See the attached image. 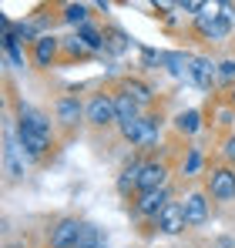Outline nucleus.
I'll list each match as a JSON object with an SVG mask.
<instances>
[{
    "mask_svg": "<svg viewBox=\"0 0 235 248\" xmlns=\"http://www.w3.org/2000/svg\"><path fill=\"white\" fill-rule=\"evenodd\" d=\"M192 31H195L201 41H208V44H222V41L232 37V24L222 17L218 3H215V7H205V10L198 14L195 20H192Z\"/></svg>",
    "mask_w": 235,
    "mask_h": 248,
    "instance_id": "1",
    "label": "nucleus"
},
{
    "mask_svg": "<svg viewBox=\"0 0 235 248\" xmlns=\"http://www.w3.org/2000/svg\"><path fill=\"white\" fill-rule=\"evenodd\" d=\"M205 191H208V198L212 202H218V205H229L235 202V168L232 165H212L205 171Z\"/></svg>",
    "mask_w": 235,
    "mask_h": 248,
    "instance_id": "2",
    "label": "nucleus"
},
{
    "mask_svg": "<svg viewBox=\"0 0 235 248\" xmlns=\"http://www.w3.org/2000/svg\"><path fill=\"white\" fill-rule=\"evenodd\" d=\"M84 121L91 127H111L118 124V111H115V94L108 91H98L84 101Z\"/></svg>",
    "mask_w": 235,
    "mask_h": 248,
    "instance_id": "3",
    "label": "nucleus"
},
{
    "mask_svg": "<svg viewBox=\"0 0 235 248\" xmlns=\"http://www.w3.org/2000/svg\"><path fill=\"white\" fill-rule=\"evenodd\" d=\"M118 131H121V138H124V141H128L131 148H151V144H158L161 118H158V114H145L141 121H134V124H121Z\"/></svg>",
    "mask_w": 235,
    "mask_h": 248,
    "instance_id": "4",
    "label": "nucleus"
},
{
    "mask_svg": "<svg viewBox=\"0 0 235 248\" xmlns=\"http://www.w3.org/2000/svg\"><path fill=\"white\" fill-rule=\"evenodd\" d=\"M168 202H171V188L141 191V195H134V198H131V211H134V218H141V221H151V225H155L158 215L168 208Z\"/></svg>",
    "mask_w": 235,
    "mask_h": 248,
    "instance_id": "5",
    "label": "nucleus"
},
{
    "mask_svg": "<svg viewBox=\"0 0 235 248\" xmlns=\"http://www.w3.org/2000/svg\"><path fill=\"white\" fill-rule=\"evenodd\" d=\"M14 131H17V144H20V151H24L31 161H44V158H47V151L54 148V141H50V138H44L40 131L27 127V124H17Z\"/></svg>",
    "mask_w": 235,
    "mask_h": 248,
    "instance_id": "6",
    "label": "nucleus"
},
{
    "mask_svg": "<svg viewBox=\"0 0 235 248\" xmlns=\"http://www.w3.org/2000/svg\"><path fill=\"white\" fill-rule=\"evenodd\" d=\"M61 57H64V41L54 37V34H40L37 41H34V47H31V61L37 64L40 71L54 67Z\"/></svg>",
    "mask_w": 235,
    "mask_h": 248,
    "instance_id": "7",
    "label": "nucleus"
},
{
    "mask_svg": "<svg viewBox=\"0 0 235 248\" xmlns=\"http://www.w3.org/2000/svg\"><path fill=\"white\" fill-rule=\"evenodd\" d=\"M84 228V221L74 218V215H64L50 225V235H47V245L50 248H74L78 245V235Z\"/></svg>",
    "mask_w": 235,
    "mask_h": 248,
    "instance_id": "8",
    "label": "nucleus"
},
{
    "mask_svg": "<svg viewBox=\"0 0 235 248\" xmlns=\"http://www.w3.org/2000/svg\"><path fill=\"white\" fill-rule=\"evenodd\" d=\"M54 121L61 124L64 131H74L84 121V101H81L78 94H61L54 101Z\"/></svg>",
    "mask_w": 235,
    "mask_h": 248,
    "instance_id": "9",
    "label": "nucleus"
},
{
    "mask_svg": "<svg viewBox=\"0 0 235 248\" xmlns=\"http://www.w3.org/2000/svg\"><path fill=\"white\" fill-rule=\"evenodd\" d=\"M182 208H185L188 228H198V225H205V221H208V215H212V198H208V191L192 188V191L182 198Z\"/></svg>",
    "mask_w": 235,
    "mask_h": 248,
    "instance_id": "10",
    "label": "nucleus"
},
{
    "mask_svg": "<svg viewBox=\"0 0 235 248\" xmlns=\"http://www.w3.org/2000/svg\"><path fill=\"white\" fill-rule=\"evenodd\" d=\"M155 228L161 232V235H182V232L188 228V218H185V208H182V202H168V208L158 215Z\"/></svg>",
    "mask_w": 235,
    "mask_h": 248,
    "instance_id": "11",
    "label": "nucleus"
},
{
    "mask_svg": "<svg viewBox=\"0 0 235 248\" xmlns=\"http://www.w3.org/2000/svg\"><path fill=\"white\" fill-rule=\"evenodd\" d=\"M168 165L165 161H145L141 168V178H138V195L141 191H158V188H168Z\"/></svg>",
    "mask_w": 235,
    "mask_h": 248,
    "instance_id": "12",
    "label": "nucleus"
},
{
    "mask_svg": "<svg viewBox=\"0 0 235 248\" xmlns=\"http://www.w3.org/2000/svg\"><path fill=\"white\" fill-rule=\"evenodd\" d=\"M188 81H195L198 87H212L215 84V78H218V64L215 61H208V57H188Z\"/></svg>",
    "mask_w": 235,
    "mask_h": 248,
    "instance_id": "13",
    "label": "nucleus"
},
{
    "mask_svg": "<svg viewBox=\"0 0 235 248\" xmlns=\"http://www.w3.org/2000/svg\"><path fill=\"white\" fill-rule=\"evenodd\" d=\"M17 124H27V127H34V131H40L44 138L54 141V127H50V121H47V114L37 111V108H31V104H17Z\"/></svg>",
    "mask_w": 235,
    "mask_h": 248,
    "instance_id": "14",
    "label": "nucleus"
},
{
    "mask_svg": "<svg viewBox=\"0 0 235 248\" xmlns=\"http://www.w3.org/2000/svg\"><path fill=\"white\" fill-rule=\"evenodd\" d=\"M115 111H118V127L121 124H134V121L145 118V108L134 97H128L124 91H115Z\"/></svg>",
    "mask_w": 235,
    "mask_h": 248,
    "instance_id": "15",
    "label": "nucleus"
},
{
    "mask_svg": "<svg viewBox=\"0 0 235 248\" xmlns=\"http://www.w3.org/2000/svg\"><path fill=\"white\" fill-rule=\"evenodd\" d=\"M118 91H124L128 97H134L141 108H151V104H155V91H151V84L141 81V78H124Z\"/></svg>",
    "mask_w": 235,
    "mask_h": 248,
    "instance_id": "16",
    "label": "nucleus"
},
{
    "mask_svg": "<svg viewBox=\"0 0 235 248\" xmlns=\"http://www.w3.org/2000/svg\"><path fill=\"white\" fill-rule=\"evenodd\" d=\"M141 168H145V158H134L131 165L121 168V174H118V191L121 195H138V178H141Z\"/></svg>",
    "mask_w": 235,
    "mask_h": 248,
    "instance_id": "17",
    "label": "nucleus"
},
{
    "mask_svg": "<svg viewBox=\"0 0 235 248\" xmlns=\"http://www.w3.org/2000/svg\"><path fill=\"white\" fill-rule=\"evenodd\" d=\"M61 17H64V24H71L74 31H81V27L91 24V7L87 3H64L61 7Z\"/></svg>",
    "mask_w": 235,
    "mask_h": 248,
    "instance_id": "18",
    "label": "nucleus"
},
{
    "mask_svg": "<svg viewBox=\"0 0 235 248\" xmlns=\"http://www.w3.org/2000/svg\"><path fill=\"white\" fill-rule=\"evenodd\" d=\"M175 131H178V134H185V138L198 134V131H201V111H198V108L178 111V114H175Z\"/></svg>",
    "mask_w": 235,
    "mask_h": 248,
    "instance_id": "19",
    "label": "nucleus"
},
{
    "mask_svg": "<svg viewBox=\"0 0 235 248\" xmlns=\"http://www.w3.org/2000/svg\"><path fill=\"white\" fill-rule=\"evenodd\" d=\"M74 34H78L81 41L87 44V50H91V54H101V50H104V31H101V27H98L94 20H91L87 27H81V31H74Z\"/></svg>",
    "mask_w": 235,
    "mask_h": 248,
    "instance_id": "20",
    "label": "nucleus"
},
{
    "mask_svg": "<svg viewBox=\"0 0 235 248\" xmlns=\"http://www.w3.org/2000/svg\"><path fill=\"white\" fill-rule=\"evenodd\" d=\"M104 50L108 54H124L128 50V34L121 27H104Z\"/></svg>",
    "mask_w": 235,
    "mask_h": 248,
    "instance_id": "21",
    "label": "nucleus"
},
{
    "mask_svg": "<svg viewBox=\"0 0 235 248\" xmlns=\"http://www.w3.org/2000/svg\"><path fill=\"white\" fill-rule=\"evenodd\" d=\"M74 248H101V232H98V225L84 221V228H81L78 245H74Z\"/></svg>",
    "mask_w": 235,
    "mask_h": 248,
    "instance_id": "22",
    "label": "nucleus"
},
{
    "mask_svg": "<svg viewBox=\"0 0 235 248\" xmlns=\"http://www.w3.org/2000/svg\"><path fill=\"white\" fill-rule=\"evenodd\" d=\"M91 50H87V44L81 41L78 34H71V37H64V57L71 61V57H87Z\"/></svg>",
    "mask_w": 235,
    "mask_h": 248,
    "instance_id": "23",
    "label": "nucleus"
},
{
    "mask_svg": "<svg viewBox=\"0 0 235 248\" xmlns=\"http://www.w3.org/2000/svg\"><path fill=\"white\" fill-rule=\"evenodd\" d=\"M3 50L10 54V61H14L17 67H24V50H20V41L14 37V31H7V37H3Z\"/></svg>",
    "mask_w": 235,
    "mask_h": 248,
    "instance_id": "24",
    "label": "nucleus"
},
{
    "mask_svg": "<svg viewBox=\"0 0 235 248\" xmlns=\"http://www.w3.org/2000/svg\"><path fill=\"white\" fill-rule=\"evenodd\" d=\"M198 168H201V151L198 148H188V158L182 161V174L192 178V174H198Z\"/></svg>",
    "mask_w": 235,
    "mask_h": 248,
    "instance_id": "25",
    "label": "nucleus"
},
{
    "mask_svg": "<svg viewBox=\"0 0 235 248\" xmlns=\"http://www.w3.org/2000/svg\"><path fill=\"white\" fill-rule=\"evenodd\" d=\"M222 161L235 168V131L225 134V141H222Z\"/></svg>",
    "mask_w": 235,
    "mask_h": 248,
    "instance_id": "26",
    "label": "nucleus"
},
{
    "mask_svg": "<svg viewBox=\"0 0 235 248\" xmlns=\"http://www.w3.org/2000/svg\"><path fill=\"white\" fill-rule=\"evenodd\" d=\"M218 81H225V84H229V87H232V84H235V61H232V57L218 64Z\"/></svg>",
    "mask_w": 235,
    "mask_h": 248,
    "instance_id": "27",
    "label": "nucleus"
},
{
    "mask_svg": "<svg viewBox=\"0 0 235 248\" xmlns=\"http://www.w3.org/2000/svg\"><path fill=\"white\" fill-rule=\"evenodd\" d=\"M208 3H201V0H185V3H178V10H185V14H192V20H195L198 14L205 10Z\"/></svg>",
    "mask_w": 235,
    "mask_h": 248,
    "instance_id": "28",
    "label": "nucleus"
},
{
    "mask_svg": "<svg viewBox=\"0 0 235 248\" xmlns=\"http://www.w3.org/2000/svg\"><path fill=\"white\" fill-rule=\"evenodd\" d=\"M215 118H218V124H225V127H229V124L235 121V111H232V108H229V104H222V108H218V114H215Z\"/></svg>",
    "mask_w": 235,
    "mask_h": 248,
    "instance_id": "29",
    "label": "nucleus"
},
{
    "mask_svg": "<svg viewBox=\"0 0 235 248\" xmlns=\"http://www.w3.org/2000/svg\"><path fill=\"white\" fill-rule=\"evenodd\" d=\"M225 104H229V108H232V111H235V84H232V87H229V94H225Z\"/></svg>",
    "mask_w": 235,
    "mask_h": 248,
    "instance_id": "30",
    "label": "nucleus"
},
{
    "mask_svg": "<svg viewBox=\"0 0 235 248\" xmlns=\"http://www.w3.org/2000/svg\"><path fill=\"white\" fill-rule=\"evenodd\" d=\"M7 248H27V245H24V242H10Z\"/></svg>",
    "mask_w": 235,
    "mask_h": 248,
    "instance_id": "31",
    "label": "nucleus"
}]
</instances>
